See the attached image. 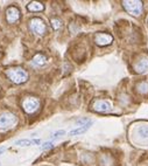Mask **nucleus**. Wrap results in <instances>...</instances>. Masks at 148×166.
Instances as JSON below:
<instances>
[{
  "mask_svg": "<svg viewBox=\"0 0 148 166\" xmlns=\"http://www.w3.org/2000/svg\"><path fill=\"white\" fill-rule=\"evenodd\" d=\"M6 75H7V77L12 82L16 83V84L25 83L28 80V74L22 68H12V69H8V70H6Z\"/></svg>",
  "mask_w": 148,
  "mask_h": 166,
  "instance_id": "1",
  "label": "nucleus"
},
{
  "mask_svg": "<svg viewBox=\"0 0 148 166\" xmlns=\"http://www.w3.org/2000/svg\"><path fill=\"white\" fill-rule=\"evenodd\" d=\"M18 123V118L15 115L11 112H5L0 116V132H6L15 126Z\"/></svg>",
  "mask_w": 148,
  "mask_h": 166,
  "instance_id": "2",
  "label": "nucleus"
},
{
  "mask_svg": "<svg viewBox=\"0 0 148 166\" xmlns=\"http://www.w3.org/2000/svg\"><path fill=\"white\" fill-rule=\"evenodd\" d=\"M125 10L134 16H139L142 13V3L138 0H130V1H123Z\"/></svg>",
  "mask_w": 148,
  "mask_h": 166,
  "instance_id": "3",
  "label": "nucleus"
},
{
  "mask_svg": "<svg viewBox=\"0 0 148 166\" xmlns=\"http://www.w3.org/2000/svg\"><path fill=\"white\" fill-rule=\"evenodd\" d=\"M22 108L27 114H34L40 108V101L35 97H27L22 102Z\"/></svg>",
  "mask_w": 148,
  "mask_h": 166,
  "instance_id": "4",
  "label": "nucleus"
},
{
  "mask_svg": "<svg viewBox=\"0 0 148 166\" xmlns=\"http://www.w3.org/2000/svg\"><path fill=\"white\" fill-rule=\"evenodd\" d=\"M29 27H31V31L36 34V35H43L47 31V26L46 23L38 18H34L31 20V23H29Z\"/></svg>",
  "mask_w": 148,
  "mask_h": 166,
  "instance_id": "5",
  "label": "nucleus"
},
{
  "mask_svg": "<svg viewBox=\"0 0 148 166\" xmlns=\"http://www.w3.org/2000/svg\"><path fill=\"white\" fill-rule=\"evenodd\" d=\"M93 109L97 112H110L112 110V105L110 102L104 99H98L93 103Z\"/></svg>",
  "mask_w": 148,
  "mask_h": 166,
  "instance_id": "6",
  "label": "nucleus"
},
{
  "mask_svg": "<svg viewBox=\"0 0 148 166\" xmlns=\"http://www.w3.org/2000/svg\"><path fill=\"white\" fill-rule=\"evenodd\" d=\"M6 19H7V21H8L10 23L16 22V21L20 19V11H19L16 7H14V6L10 7V8L6 11Z\"/></svg>",
  "mask_w": 148,
  "mask_h": 166,
  "instance_id": "7",
  "label": "nucleus"
},
{
  "mask_svg": "<svg viewBox=\"0 0 148 166\" xmlns=\"http://www.w3.org/2000/svg\"><path fill=\"white\" fill-rule=\"evenodd\" d=\"M113 38L110 34H105V33H98L95 38V41L98 46H107L112 42Z\"/></svg>",
  "mask_w": 148,
  "mask_h": 166,
  "instance_id": "8",
  "label": "nucleus"
},
{
  "mask_svg": "<svg viewBox=\"0 0 148 166\" xmlns=\"http://www.w3.org/2000/svg\"><path fill=\"white\" fill-rule=\"evenodd\" d=\"M134 69L136 73L141 74V73H145L147 69H148V58L145 56L142 58L141 60H139L135 64H134Z\"/></svg>",
  "mask_w": 148,
  "mask_h": 166,
  "instance_id": "9",
  "label": "nucleus"
},
{
  "mask_svg": "<svg viewBox=\"0 0 148 166\" xmlns=\"http://www.w3.org/2000/svg\"><path fill=\"white\" fill-rule=\"evenodd\" d=\"M91 125H92V122L87 123V124H84V125H79L78 128H76V129L71 130V131H70L68 134H70V136H77V134H82V133L86 132L89 129H90V128H91Z\"/></svg>",
  "mask_w": 148,
  "mask_h": 166,
  "instance_id": "10",
  "label": "nucleus"
},
{
  "mask_svg": "<svg viewBox=\"0 0 148 166\" xmlns=\"http://www.w3.org/2000/svg\"><path fill=\"white\" fill-rule=\"evenodd\" d=\"M16 146H32V145H40V139H20L14 143Z\"/></svg>",
  "mask_w": 148,
  "mask_h": 166,
  "instance_id": "11",
  "label": "nucleus"
},
{
  "mask_svg": "<svg viewBox=\"0 0 148 166\" xmlns=\"http://www.w3.org/2000/svg\"><path fill=\"white\" fill-rule=\"evenodd\" d=\"M138 137L142 141H148V125H141L136 130Z\"/></svg>",
  "mask_w": 148,
  "mask_h": 166,
  "instance_id": "12",
  "label": "nucleus"
},
{
  "mask_svg": "<svg viewBox=\"0 0 148 166\" xmlns=\"http://www.w3.org/2000/svg\"><path fill=\"white\" fill-rule=\"evenodd\" d=\"M47 62H48V60H47V58L44 56L43 54H38V55H35V56L33 58V63L35 66L41 67V66L47 64Z\"/></svg>",
  "mask_w": 148,
  "mask_h": 166,
  "instance_id": "13",
  "label": "nucleus"
},
{
  "mask_svg": "<svg viewBox=\"0 0 148 166\" xmlns=\"http://www.w3.org/2000/svg\"><path fill=\"white\" fill-rule=\"evenodd\" d=\"M27 8L31 11V12H40V11H43V10H44V6H43V4H41V3L33 1V3H29V4L27 5Z\"/></svg>",
  "mask_w": 148,
  "mask_h": 166,
  "instance_id": "14",
  "label": "nucleus"
},
{
  "mask_svg": "<svg viewBox=\"0 0 148 166\" xmlns=\"http://www.w3.org/2000/svg\"><path fill=\"white\" fill-rule=\"evenodd\" d=\"M136 90L138 93L145 95V94H148V82L147 81H143V82H140L139 84L136 86Z\"/></svg>",
  "mask_w": 148,
  "mask_h": 166,
  "instance_id": "15",
  "label": "nucleus"
},
{
  "mask_svg": "<svg viewBox=\"0 0 148 166\" xmlns=\"http://www.w3.org/2000/svg\"><path fill=\"white\" fill-rule=\"evenodd\" d=\"M51 25L54 27V29H58V28H61V27H62V22H61V20H58V19H53L51 20Z\"/></svg>",
  "mask_w": 148,
  "mask_h": 166,
  "instance_id": "16",
  "label": "nucleus"
},
{
  "mask_svg": "<svg viewBox=\"0 0 148 166\" xmlns=\"http://www.w3.org/2000/svg\"><path fill=\"white\" fill-rule=\"evenodd\" d=\"M65 134V131L64 130H58V131H56V132H54L53 134H51V139H55V138H58V137H62V136H64Z\"/></svg>",
  "mask_w": 148,
  "mask_h": 166,
  "instance_id": "17",
  "label": "nucleus"
},
{
  "mask_svg": "<svg viewBox=\"0 0 148 166\" xmlns=\"http://www.w3.org/2000/svg\"><path fill=\"white\" fill-rule=\"evenodd\" d=\"M51 147H54L53 142H47V143L42 144V150H48V149H51Z\"/></svg>",
  "mask_w": 148,
  "mask_h": 166,
  "instance_id": "18",
  "label": "nucleus"
},
{
  "mask_svg": "<svg viewBox=\"0 0 148 166\" xmlns=\"http://www.w3.org/2000/svg\"><path fill=\"white\" fill-rule=\"evenodd\" d=\"M5 149H6V147H0V154H1V152L5 151Z\"/></svg>",
  "mask_w": 148,
  "mask_h": 166,
  "instance_id": "19",
  "label": "nucleus"
}]
</instances>
